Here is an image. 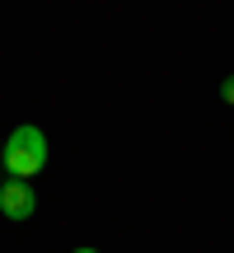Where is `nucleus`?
Listing matches in <instances>:
<instances>
[{"mask_svg":"<svg viewBox=\"0 0 234 253\" xmlns=\"http://www.w3.org/2000/svg\"><path fill=\"white\" fill-rule=\"evenodd\" d=\"M0 164H5V173H14L19 183H28L33 173H42V164H47V136L38 131V126H14L9 141L0 145Z\"/></svg>","mask_w":234,"mask_h":253,"instance_id":"nucleus-1","label":"nucleus"},{"mask_svg":"<svg viewBox=\"0 0 234 253\" xmlns=\"http://www.w3.org/2000/svg\"><path fill=\"white\" fill-rule=\"evenodd\" d=\"M33 211H38V192H33V183L9 178L5 188H0V216H5V220H28Z\"/></svg>","mask_w":234,"mask_h":253,"instance_id":"nucleus-2","label":"nucleus"},{"mask_svg":"<svg viewBox=\"0 0 234 253\" xmlns=\"http://www.w3.org/2000/svg\"><path fill=\"white\" fill-rule=\"evenodd\" d=\"M220 99L234 103V75H225V84H220Z\"/></svg>","mask_w":234,"mask_h":253,"instance_id":"nucleus-3","label":"nucleus"},{"mask_svg":"<svg viewBox=\"0 0 234 253\" xmlns=\"http://www.w3.org/2000/svg\"><path fill=\"white\" fill-rule=\"evenodd\" d=\"M75 253H99V249H75Z\"/></svg>","mask_w":234,"mask_h":253,"instance_id":"nucleus-4","label":"nucleus"},{"mask_svg":"<svg viewBox=\"0 0 234 253\" xmlns=\"http://www.w3.org/2000/svg\"><path fill=\"white\" fill-rule=\"evenodd\" d=\"M0 188H5V178H0Z\"/></svg>","mask_w":234,"mask_h":253,"instance_id":"nucleus-5","label":"nucleus"}]
</instances>
